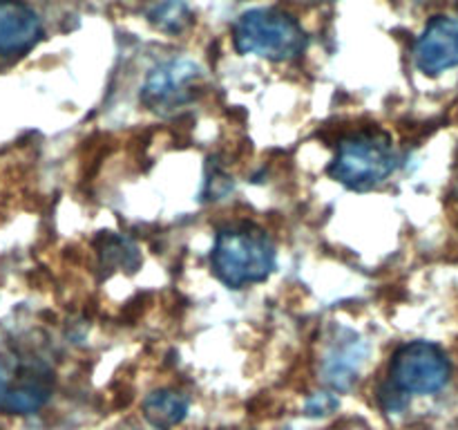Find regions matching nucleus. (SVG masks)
Returning <instances> with one entry per match:
<instances>
[{
	"mask_svg": "<svg viewBox=\"0 0 458 430\" xmlns=\"http://www.w3.org/2000/svg\"><path fill=\"white\" fill-rule=\"evenodd\" d=\"M213 271L224 285L242 289L271 276L276 269V245L255 224L222 228L210 254Z\"/></svg>",
	"mask_w": 458,
	"mask_h": 430,
	"instance_id": "nucleus-1",
	"label": "nucleus"
},
{
	"mask_svg": "<svg viewBox=\"0 0 458 430\" xmlns=\"http://www.w3.org/2000/svg\"><path fill=\"white\" fill-rule=\"evenodd\" d=\"M396 166L398 157L392 137L383 130H360L338 143V155L331 161L329 175L344 186L367 191L383 184Z\"/></svg>",
	"mask_w": 458,
	"mask_h": 430,
	"instance_id": "nucleus-2",
	"label": "nucleus"
},
{
	"mask_svg": "<svg viewBox=\"0 0 458 430\" xmlns=\"http://www.w3.org/2000/svg\"><path fill=\"white\" fill-rule=\"evenodd\" d=\"M237 52L255 54L268 61H291L307 47L302 25L280 9H250L233 27Z\"/></svg>",
	"mask_w": 458,
	"mask_h": 430,
	"instance_id": "nucleus-3",
	"label": "nucleus"
},
{
	"mask_svg": "<svg viewBox=\"0 0 458 430\" xmlns=\"http://www.w3.org/2000/svg\"><path fill=\"white\" fill-rule=\"evenodd\" d=\"M56 376L49 363L34 354H0V412L34 415L49 401Z\"/></svg>",
	"mask_w": 458,
	"mask_h": 430,
	"instance_id": "nucleus-4",
	"label": "nucleus"
},
{
	"mask_svg": "<svg viewBox=\"0 0 458 430\" xmlns=\"http://www.w3.org/2000/svg\"><path fill=\"white\" fill-rule=\"evenodd\" d=\"M394 388L407 394H434L450 381V361L438 345L428 340L407 343L389 363Z\"/></svg>",
	"mask_w": 458,
	"mask_h": 430,
	"instance_id": "nucleus-5",
	"label": "nucleus"
},
{
	"mask_svg": "<svg viewBox=\"0 0 458 430\" xmlns=\"http://www.w3.org/2000/svg\"><path fill=\"white\" fill-rule=\"evenodd\" d=\"M201 72L191 61H170L155 67L143 85L141 101L152 110H173L192 101L199 90Z\"/></svg>",
	"mask_w": 458,
	"mask_h": 430,
	"instance_id": "nucleus-6",
	"label": "nucleus"
},
{
	"mask_svg": "<svg viewBox=\"0 0 458 430\" xmlns=\"http://www.w3.org/2000/svg\"><path fill=\"white\" fill-rule=\"evenodd\" d=\"M414 58L416 67L432 76L458 67V18H432L416 40Z\"/></svg>",
	"mask_w": 458,
	"mask_h": 430,
	"instance_id": "nucleus-7",
	"label": "nucleus"
},
{
	"mask_svg": "<svg viewBox=\"0 0 458 430\" xmlns=\"http://www.w3.org/2000/svg\"><path fill=\"white\" fill-rule=\"evenodd\" d=\"M43 36L38 13L22 0H0V54H25Z\"/></svg>",
	"mask_w": 458,
	"mask_h": 430,
	"instance_id": "nucleus-8",
	"label": "nucleus"
},
{
	"mask_svg": "<svg viewBox=\"0 0 458 430\" xmlns=\"http://www.w3.org/2000/svg\"><path fill=\"white\" fill-rule=\"evenodd\" d=\"M188 415V399L170 388L155 390L143 399V417L157 430H170Z\"/></svg>",
	"mask_w": 458,
	"mask_h": 430,
	"instance_id": "nucleus-9",
	"label": "nucleus"
},
{
	"mask_svg": "<svg viewBox=\"0 0 458 430\" xmlns=\"http://www.w3.org/2000/svg\"><path fill=\"white\" fill-rule=\"evenodd\" d=\"M150 21L165 31H179L191 21L186 0H159L150 12Z\"/></svg>",
	"mask_w": 458,
	"mask_h": 430,
	"instance_id": "nucleus-10",
	"label": "nucleus"
},
{
	"mask_svg": "<svg viewBox=\"0 0 458 430\" xmlns=\"http://www.w3.org/2000/svg\"><path fill=\"white\" fill-rule=\"evenodd\" d=\"M103 260L107 264H114V267H125L130 271H134L139 264V254L128 240H121V237H107L106 246H103Z\"/></svg>",
	"mask_w": 458,
	"mask_h": 430,
	"instance_id": "nucleus-11",
	"label": "nucleus"
},
{
	"mask_svg": "<svg viewBox=\"0 0 458 430\" xmlns=\"http://www.w3.org/2000/svg\"><path fill=\"white\" fill-rule=\"evenodd\" d=\"M335 408H338V399L331 397V394H316V397L307 403V415L309 417L331 415Z\"/></svg>",
	"mask_w": 458,
	"mask_h": 430,
	"instance_id": "nucleus-12",
	"label": "nucleus"
}]
</instances>
